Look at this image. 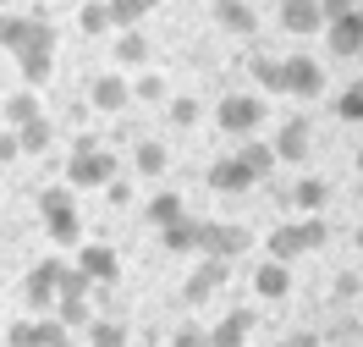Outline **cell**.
Wrapping results in <instances>:
<instances>
[{"mask_svg": "<svg viewBox=\"0 0 363 347\" xmlns=\"http://www.w3.org/2000/svg\"><path fill=\"white\" fill-rule=\"evenodd\" d=\"M77 28H83V33H89V39H105V33H111V6H105V0H83V6H77Z\"/></svg>", "mask_w": 363, "mask_h": 347, "instance_id": "484cf974", "label": "cell"}, {"mask_svg": "<svg viewBox=\"0 0 363 347\" xmlns=\"http://www.w3.org/2000/svg\"><path fill=\"white\" fill-rule=\"evenodd\" d=\"M105 199H111V204H133V182L111 177V182H105Z\"/></svg>", "mask_w": 363, "mask_h": 347, "instance_id": "f35d334b", "label": "cell"}, {"mask_svg": "<svg viewBox=\"0 0 363 347\" xmlns=\"http://www.w3.org/2000/svg\"><path fill=\"white\" fill-rule=\"evenodd\" d=\"M358 171H363V149H358Z\"/></svg>", "mask_w": 363, "mask_h": 347, "instance_id": "ee69618b", "label": "cell"}, {"mask_svg": "<svg viewBox=\"0 0 363 347\" xmlns=\"http://www.w3.org/2000/svg\"><path fill=\"white\" fill-rule=\"evenodd\" d=\"M61 265H67V259H39V265L28 270V281H23V298H28V309H33V314H50V309H55Z\"/></svg>", "mask_w": 363, "mask_h": 347, "instance_id": "8992f818", "label": "cell"}, {"mask_svg": "<svg viewBox=\"0 0 363 347\" xmlns=\"http://www.w3.org/2000/svg\"><path fill=\"white\" fill-rule=\"evenodd\" d=\"M253 83H259V89H270V94H286L281 89V61H275V55H253Z\"/></svg>", "mask_w": 363, "mask_h": 347, "instance_id": "836d02e7", "label": "cell"}, {"mask_svg": "<svg viewBox=\"0 0 363 347\" xmlns=\"http://www.w3.org/2000/svg\"><path fill=\"white\" fill-rule=\"evenodd\" d=\"M33 45H55V28L39 17H17V11H0V50L6 55H23Z\"/></svg>", "mask_w": 363, "mask_h": 347, "instance_id": "3957f363", "label": "cell"}, {"mask_svg": "<svg viewBox=\"0 0 363 347\" xmlns=\"http://www.w3.org/2000/svg\"><path fill=\"white\" fill-rule=\"evenodd\" d=\"M297 254H303V248H297V226H292V221H286V226H275V231H270V259L292 265Z\"/></svg>", "mask_w": 363, "mask_h": 347, "instance_id": "1f68e13d", "label": "cell"}, {"mask_svg": "<svg viewBox=\"0 0 363 347\" xmlns=\"http://www.w3.org/2000/svg\"><path fill=\"white\" fill-rule=\"evenodd\" d=\"M215 28L231 33V39H253L259 33V11L242 6V0H215Z\"/></svg>", "mask_w": 363, "mask_h": 347, "instance_id": "2e32d148", "label": "cell"}, {"mask_svg": "<svg viewBox=\"0 0 363 347\" xmlns=\"http://www.w3.org/2000/svg\"><path fill=\"white\" fill-rule=\"evenodd\" d=\"M182 215H187V204H182V193H155V199H149V204H143V221H149V226H171V221H182Z\"/></svg>", "mask_w": 363, "mask_h": 347, "instance_id": "cb8c5ba5", "label": "cell"}, {"mask_svg": "<svg viewBox=\"0 0 363 347\" xmlns=\"http://www.w3.org/2000/svg\"><path fill=\"white\" fill-rule=\"evenodd\" d=\"M133 89V99H143V105H160L165 99V77L160 72H138V83H127Z\"/></svg>", "mask_w": 363, "mask_h": 347, "instance_id": "e575fe53", "label": "cell"}, {"mask_svg": "<svg viewBox=\"0 0 363 347\" xmlns=\"http://www.w3.org/2000/svg\"><path fill=\"white\" fill-rule=\"evenodd\" d=\"M347 11H352V0H319V17H325V23H336Z\"/></svg>", "mask_w": 363, "mask_h": 347, "instance_id": "60d3db41", "label": "cell"}, {"mask_svg": "<svg viewBox=\"0 0 363 347\" xmlns=\"http://www.w3.org/2000/svg\"><path fill=\"white\" fill-rule=\"evenodd\" d=\"M171 121H177V127H193V121H199V99H187V94L171 99Z\"/></svg>", "mask_w": 363, "mask_h": 347, "instance_id": "d590c367", "label": "cell"}, {"mask_svg": "<svg viewBox=\"0 0 363 347\" xmlns=\"http://www.w3.org/2000/svg\"><path fill=\"white\" fill-rule=\"evenodd\" d=\"M336 116L352 121V127H363V83H347V89L336 94Z\"/></svg>", "mask_w": 363, "mask_h": 347, "instance_id": "d6a6232c", "label": "cell"}, {"mask_svg": "<svg viewBox=\"0 0 363 347\" xmlns=\"http://www.w3.org/2000/svg\"><path fill=\"white\" fill-rule=\"evenodd\" d=\"M253 325H259V309H226V320L204 331V347H242Z\"/></svg>", "mask_w": 363, "mask_h": 347, "instance_id": "4fadbf2b", "label": "cell"}, {"mask_svg": "<svg viewBox=\"0 0 363 347\" xmlns=\"http://www.w3.org/2000/svg\"><path fill=\"white\" fill-rule=\"evenodd\" d=\"M116 6H133V11H138V17H149V11H155V6H160V0H116Z\"/></svg>", "mask_w": 363, "mask_h": 347, "instance_id": "7bdbcfd3", "label": "cell"}, {"mask_svg": "<svg viewBox=\"0 0 363 347\" xmlns=\"http://www.w3.org/2000/svg\"><path fill=\"white\" fill-rule=\"evenodd\" d=\"M33 116H45L33 89H17V94H6V99H0V127H11V133H17V127H28Z\"/></svg>", "mask_w": 363, "mask_h": 347, "instance_id": "d6986e66", "label": "cell"}, {"mask_svg": "<svg viewBox=\"0 0 363 347\" xmlns=\"http://www.w3.org/2000/svg\"><path fill=\"white\" fill-rule=\"evenodd\" d=\"M160 243L171 248V254H199L204 248V215H182V221H171V226L160 231Z\"/></svg>", "mask_w": 363, "mask_h": 347, "instance_id": "ac0fdd59", "label": "cell"}, {"mask_svg": "<svg viewBox=\"0 0 363 347\" xmlns=\"http://www.w3.org/2000/svg\"><path fill=\"white\" fill-rule=\"evenodd\" d=\"M0 11H6V0H0Z\"/></svg>", "mask_w": 363, "mask_h": 347, "instance_id": "c3c4849f", "label": "cell"}, {"mask_svg": "<svg viewBox=\"0 0 363 347\" xmlns=\"http://www.w3.org/2000/svg\"><path fill=\"white\" fill-rule=\"evenodd\" d=\"M50 143H55L50 116H33L28 127H17V149H23V155H50Z\"/></svg>", "mask_w": 363, "mask_h": 347, "instance_id": "603a6c76", "label": "cell"}, {"mask_svg": "<svg viewBox=\"0 0 363 347\" xmlns=\"http://www.w3.org/2000/svg\"><path fill=\"white\" fill-rule=\"evenodd\" d=\"M17 155H23V149H17V133H11V127H0V165H11Z\"/></svg>", "mask_w": 363, "mask_h": 347, "instance_id": "ab89813d", "label": "cell"}, {"mask_svg": "<svg viewBox=\"0 0 363 347\" xmlns=\"http://www.w3.org/2000/svg\"><path fill=\"white\" fill-rule=\"evenodd\" d=\"M116 61H121V67H143V61H149V39H143L138 28H127V33L116 39Z\"/></svg>", "mask_w": 363, "mask_h": 347, "instance_id": "f1b7e54d", "label": "cell"}, {"mask_svg": "<svg viewBox=\"0 0 363 347\" xmlns=\"http://www.w3.org/2000/svg\"><path fill=\"white\" fill-rule=\"evenodd\" d=\"M248 243H253V231H248V226L204 221V248H199V254H204V259H237V254H248Z\"/></svg>", "mask_w": 363, "mask_h": 347, "instance_id": "ba28073f", "label": "cell"}, {"mask_svg": "<svg viewBox=\"0 0 363 347\" xmlns=\"http://www.w3.org/2000/svg\"><path fill=\"white\" fill-rule=\"evenodd\" d=\"M325 204H330V187L319 182V177H297L292 182V209L297 215H319Z\"/></svg>", "mask_w": 363, "mask_h": 347, "instance_id": "ffe728a7", "label": "cell"}, {"mask_svg": "<svg viewBox=\"0 0 363 347\" xmlns=\"http://www.w3.org/2000/svg\"><path fill=\"white\" fill-rule=\"evenodd\" d=\"M165 347H204V331H199V325H177Z\"/></svg>", "mask_w": 363, "mask_h": 347, "instance_id": "74e56055", "label": "cell"}, {"mask_svg": "<svg viewBox=\"0 0 363 347\" xmlns=\"http://www.w3.org/2000/svg\"><path fill=\"white\" fill-rule=\"evenodd\" d=\"M77 270L89 276V287H111L121 281V254L111 243H77Z\"/></svg>", "mask_w": 363, "mask_h": 347, "instance_id": "52a82bcc", "label": "cell"}, {"mask_svg": "<svg viewBox=\"0 0 363 347\" xmlns=\"http://www.w3.org/2000/svg\"><path fill=\"white\" fill-rule=\"evenodd\" d=\"M55 320L67 325V331H83V325L94 320V309H89V298H55V309H50Z\"/></svg>", "mask_w": 363, "mask_h": 347, "instance_id": "4316f807", "label": "cell"}, {"mask_svg": "<svg viewBox=\"0 0 363 347\" xmlns=\"http://www.w3.org/2000/svg\"><path fill=\"white\" fill-rule=\"evenodd\" d=\"M253 292H259L264 303L292 298V265H281V259H259V270H253Z\"/></svg>", "mask_w": 363, "mask_h": 347, "instance_id": "5bb4252c", "label": "cell"}, {"mask_svg": "<svg viewBox=\"0 0 363 347\" xmlns=\"http://www.w3.org/2000/svg\"><path fill=\"white\" fill-rule=\"evenodd\" d=\"M281 89L292 94V99H319L325 94V67H319L314 55H286L281 61Z\"/></svg>", "mask_w": 363, "mask_h": 347, "instance_id": "5b68a950", "label": "cell"}, {"mask_svg": "<svg viewBox=\"0 0 363 347\" xmlns=\"http://www.w3.org/2000/svg\"><path fill=\"white\" fill-rule=\"evenodd\" d=\"M325 45H330V55H358L363 50V11L358 6L347 17H336V23H325Z\"/></svg>", "mask_w": 363, "mask_h": 347, "instance_id": "9a60e30c", "label": "cell"}, {"mask_svg": "<svg viewBox=\"0 0 363 347\" xmlns=\"http://www.w3.org/2000/svg\"><path fill=\"white\" fill-rule=\"evenodd\" d=\"M358 248H363V226H358Z\"/></svg>", "mask_w": 363, "mask_h": 347, "instance_id": "bcb514c9", "label": "cell"}, {"mask_svg": "<svg viewBox=\"0 0 363 347\" xmlns=\"http://www.w3.org/2000/svg\"><path fill=\"white\" fill-rule=\"evenodd\" d=\"M89 105H94V111H105V116L127 111V105H133L127 77H121V72H99V77H89Z\"/></svg>", "mask_w": 363, "mask_h": 347, "instance_id": "30bf717a", "label": "cell"}, {"mask_svg": "<svg viewBox=\"0 0 363 347\" xmlns=\"http://www.w3.org/2000/svg\"><path fill=\"white\" fill-rule=\"evenodd\" d=\"M89 347H127V325L121 320H89Z\"/></svg>", "mask_w": 363, "mask_h": 347, "instance_id": "4dcf8cb0", "label": "cell"}, {"mask_svg": "<svg viewBox=\"0 0 363 347\" xmlns=\"http://www.w3.org/2000/svg\"><path fill=\"white\" fill-rule=\"evenodd\" d=\"M292 226H297V248H303V254H314V248H325V237H330V226H325L319 215H297Z\"/></svg>", "mask_w": 363, "mask_h": 347, "instance_id": "f546056e", "label": "cell"}, {"mask_svg": "<svg viewBox=\"0 0 363 347\" xmlns=\"http://www.w3.org/2000/svg\"><path fill=\"white\" fill-rule=\"evenodd\" d=\"M358 72H363V50H358Z\"/></svg>", "mask_w": 363, "mask_h": 347, "instance_id": "f6af8a7d", "label": "cell"}, {"mask_svg": "<svg viewBox=\"0 0 363 347\" xmlns=\"http://www.w3.org/2000/svg\"><path fill=\"white\" fill-rule=\"evenodd\" d=\"M204 182L215 187V193L237 199V193H248V187H253V171H248L242 160H237V155H220V160H215V165L204 171Z\"/></svg>", "mask_w": 363, "mask_h": 347, "instance_id": "7c38bea8", "label": "cell"}, {"mask_svg": "<svg viewBox=\"0 0 363 347\" xmlns=\"http://www.w3.org/2000/svg\"><path fill=\"white\" fill-rule=\"evenodd\" d=\"M281 347H319V336H314V331H292Z\"/></svg>", "mask_w": 363, "mask_h": 347, "instance_id": "b9f144b4", "label": "cell"}, {"mask_svg": "<svg viewBox=\"0 0 363 347\" xmlns=\"http://www.w3.org/2000/svg\"><path fill=\"white\" fill-rule=\"evenodd\" d=\"M237 160H242V165L253 171V182H264L275 165H281V160H275V149H270V138H248L242 149H237Z\"/></svg>", "mask_w": 363, "mask_h": 347, "instance_id": "7402d4cb", "label": "cell"}, {"mask_svg": "<svg viewBox=\"0 0 363 347\" xmlns=\"http://www.w3.org/2000/svg\"><path fill=\"white\" fill-rule=\"evenodd\" d=\"M116 171H121V165H116L111 149H89V155H72L67 160V187L72 193H89V187H105Z\"/></svg>", "mask_w": 363, "mask_h": 347, "instance_id": "277c9868", "label": "cell"}, {"mask_svg": "<svg viewBox=\"0 0 363 347\" xmlns=\"http://www.w3.org/2000/svg\"><path fill=\"white\" fill-rule=\"evenodd\" d=\"M165 160H171V155H165L160 138H138V149H133V171L138 177H165Z\"/></svg>", "mask_w": 363, "mask_h": 347, "instance_id": "d4e9b609", "label": "cell"}, {"mask_svg": "<svg viewBox=\"0 0 363 347\" xmlns=\"http://www.w3.org/2000/svg\"><path fill=\"white\" fill-rule=\"evenodd\" d=\"M17 67H23L28 89H39L50 72H55V45H33V50H23V55H17Z\"/></svg>", "mask_w": 363, "mask_h": 347, "instance_id": "44dd1931", "label": "cell"}, {"mask_svg": "<svg viewBox=\"0 0 363 347\" xmlns=\"http://www.w3.org/2000/svg\"><path fill=\"white\" fill-rule=\"evenodd\" d=\"M270 149H275V160H308V149H314V127L303 121V116H286L281 127H275V138H270Z\"/></svg>", "mask_w": 363, "mask_h": 347, "instance_id": "9c48e42d", "label": "cell"}, {"mask_svg": "<svg viewBox=\"0 0 363 347\" xmlns=\"http://www.w3.org/2000/svg\"><path fill=\"white\" fill-rule=\"evenodd\" d=\"M281 28L286 33H303V39H314V33H325V17H319V0H281Z\"/></svg>", "mask_w": 363, "mask_h": 347, "instance_id": "e0dca14e", "label": "cell"}, {"mask_svg": "<svg viewBox=\"0 0 363 347\" xmlns=\"http://www.w3.org/2000/svg\"><path fill=\"white\" fill-rule=\"evenodd\" d=\"M242 6H253V0H242Z\"/></svg>", "mask_w": 363, "mask_h": 347, "instance_id": "681fc988", "label": "cell"}, {"mask_svg": "<svg viewBox=\"0 0 363 347\" xmlns=\"http://www.w3.org/2000/svg\"><path fill=\"white\" fill-rule=\"evenodd\" d=\"M33 347H72V331L55 314H39L33 320Z\"/></svg>", "mask_w": 363, "mask_h": 347, "instance_id": "83f0119b", "label": "cell"}, {"mask_svg": "<svg viewBox=\"0 0 363 347\" xmlns=\"http://www.w3.org/2000/svg\"><path fill=\"white\" fill-rule=\"evenodd\" d=\"M226 281H231V259H204V254H199V270L187 276L182 298H187V303H204L209 292H215V287H226Z\"/></svg>", "mask_w": 363, "mask_h": 347, "instance_id": "8fae6325", "label": "cell"}, {"mask_svg": "<svg viewBox=\"0 0 363 347\" xmlns=\"http://www.w3.org/2000/svg\"><path fill=\"white\" fill-rule=\"evenodd\" d=\"M352 6H358V11H363V0H352Z\"/></svg>", "mask_w": 363, "mask_h": 347, "instance_id": "7dc6e473", "label": "cell"}, {"mask_svg": "<svg viewBox=\"0 0 363 347\" xmlns=\"http://www.w3.org/2000/svg\"><path fill=\"white\" fill-rule=\"evenodd\" d=\"M6 347H33V320H11L6 325Z\"/></svg>", "mask_w": 363, "mask_h": 347, "instance_id": "8d00e7d4", "label": "cell"}, {"mask_svg": "<svg viewBox=\"0 0 363 347\" xmlns=\"http://www.w3.org/2000/svg\"><path fill=\"white\" fill-rule=\"evenodd\" d=\"M215 127L231 133V138H253V133L264 127V99H259V94H220Z\"/></svg>", "mask_w": 363, "mask_h": 347, "instance_id": "7a4b0ae2", "label": "cell"}, {"mask_svg": "<svg viewBox=\"0 0 363 347\" xmlns=\"http://www.w3.org/2000/svg\"><path fill=\"white\" fill-rule=\"evenodd\" d=\"M39 221H45L55 248H77L83 243V215L72 204V187H45L39 193Z\"/></svg>", "mask_w": 363, "mask_h": 347, "instance_id": "6da1fadb", "label": "cell"}]
</instances>
